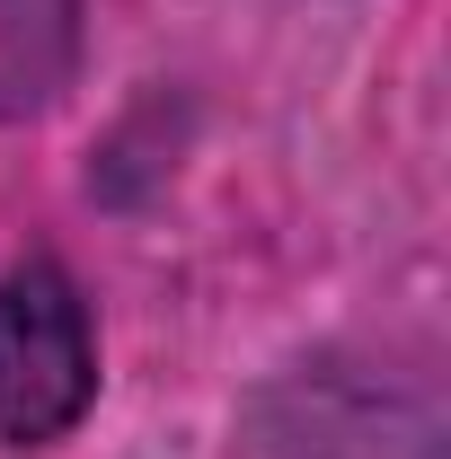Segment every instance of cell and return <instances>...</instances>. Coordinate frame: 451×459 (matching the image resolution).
Listing matches in <instances>:
<instances>
[{"instance_id":"1","label":"cell","mask_w":451,"mask_h":459,"mask_svg":"<svg viewBox=\"0 0 451 459\" xmlns=\"http://www.w3.org/2000/svg\"><path fill=\"white\" fill-rule=\"evenodd\" d=\"M98 406V318L54 247L0 274V442L54 451Z\"/></svg>"},{"instance_id":"2","label":"cell","mask_w":451,"mask_h":459,"mask_svg":"<svg viewBox=\"0 0 451 459\" xmlns=\"http://www.w3.org/2000/svg\"><path fill=\"white\" fill-rule=\"evenodd\" d=\"M248 451L257 459H434V398L416 389L390 406L381 380L337 371V362H301L248 406Z\"/></svg>"},{"instance_id":"3","label":"cell","mask_w":451,"mask_h":459,"mask_svg":"<svg viewBox=\"0 0 451 459\" xmlns=\"http://www.w3.org/2000/svg\"><path fill=\"white\" fill-rule=\"evenodd\" d=\"M89 0H0V124L45 115L80 80Z\"/></svg>"}]
</instances>
